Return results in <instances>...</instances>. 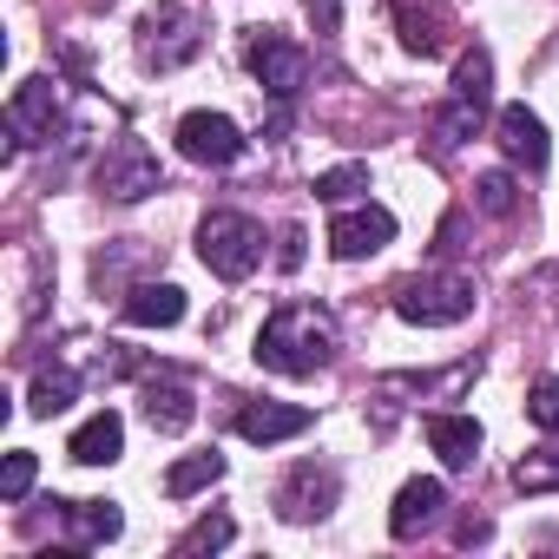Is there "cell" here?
<instances>
[{"instance_id": "cell-11", "label": "cell", "mask_w": 559, "mask_h": 559, "mask_svg": "<svg viewBox=\"0 0 559 559\" xmlns=\"http://www.w3.org/2000/svg\"><path fill=\"white\" fill-rule=\"evenodd\" d=\"M441 507H448V487H441L435 474H415V480L395 493V507H389V533H395V539H421V533L441 520Z\"/></svg>"}, {"instance_id": "cell-20", "label": "cell", "mask_w": 559, "mask_h": 559, "mask_svg": "<svg viewBox=\"0 0 559 559\" xmlns=\"http://www.w3.org/2000/svg\"><path fill=\"white\" fill-rule=\"evenodd\" d=\"M73 395H80V376H73V369H40L34 389H27V408H34L40 421H53V415L73 408Z\"/></svg>"}, {"instance_id": "cell-3", "label": "cell", "mask_w": 559, "mask_h": 559, "mask_svg": "<svg viewBox=\"0 0 559 559\" xmlns=\"http://www.w3.org/2000/svg\"><path fill=\"white\" fill-rule=\"evenodd\" d=\"M198 257L211 276H224V284H243V276L263 263V224L243 217V211H211L198 224Z\"/></svg>"}, {"instance_id": "cell-26", "label": "cell", "mask_w": 559, "mask_h": 559, "mask_svg": "<svg viewBox=\"0 0 559 559\" xmlns=\"http://www.w3.org/2000/svg\"><path fill=\"white\" fill-rule=\"evenodd\" d=\"M474 126H480V106L474 99H448L435 112V145H461V139H474Z\"/></svg>"}, {"instance_id": "cell-30", "label": "cell", "mask_w": 559, "mask_h": 559, "mask_svg": "<svg viewBox=\"0 0 559 559\" xmlns=\"http://www.w3.org/2000/svg\"><path fill=\"white\" fill-rule=\"evenodd\" d=\"M304 14H310L317 34H336L343 27V0H304Z\"/></svg>"}, {"instance_id": "cell-2", "label": "cell", "mask_w": 559, "mask_h": 559, "mask_svg": "<svg viewBox=\"0 0 559 559\" xmlns=\"http://www.w3.org/2000/svg\"><path fill=\"white\" fill-rule=\"evenodd\" d=\"M395 317L415 323V330H448V323H467L474 317V276L461 270H421L395 290Z\"/></svg>"}, {"instance_id": "cell-18", "label": "cell", "mask_w": 559, "mask_h": 559, "mask_svg": "<svg viewBox=\"0 0 559 559\" xmlns=\"http://www.w3.org/2000/svg\"><path fill=\"white\" fill-rule=\"evenodd\" d=\"M145 421H152V435H185L198 421L191 389L185 382H145Z\"/></svg>"}, {"instance_id": "cell-23", "label": "cell", "mask_w": 559, "mask_h": 559, "mask_svg": "<svg viewBox=\"0 0 559 559\" xmlns=\"http://www.w3.org/2000/svg\"><path fill=\"white\" fill-rule=\"evenodd\" d=\"M362 191H369V165H356V158L317 171V198H323V204H356Z\"/></svg>"}, {"instance_id": "cell-16", "label": "cell", "mask_w": 559, "mask_h": 559, "mask_svg": "<svg viewBox=\"0 0 559 559\" xmlns=\"http://www.w3.org/2000/svg\"><path fill=\"white\" fill-rule=\"evenodd\" d=\"M119 317H126L132 330H171V323L185 317V290H178V284H139V290L119 304Z\"/></svg>"}, {"instance_id": "cell-12", "label": "cell", "mask_w": 559, "mask_h": 559, "mask_svg": "<svg viewBox=\"0 0 559 559\" xmlns=\"http://www.w3.org/2000/svg\"><path fill=\"white\" fill-rule=\"evenodd\" d=\"M395 34H402V47H408V53L435 60V53L448 47L454 21H448V8H441V0H395Z\"/></svg>"}, {"instance_id": "cell-6", "label": "cell", "mask_w": 559, "mask_h": 559, "mask_svg": "<svg viewBox=\"0 0 559 559\" xmlns=\"http://www.w3.org/2000/svg\"><path fill=\"white\" fill-rule=\"evenodd\" d=\"M93 178H99V191H106L112 204H139V198L158 191V158H152L145 139H112Z\"/></svg>"}, {"instance_id": "cell-14", "label": "cell", "mask_w": 559, "mask_h": 559, "mask_svg": "<svg viewBox=\"0 0 559 559\" xmlns=\"http://www.w3.org/2000/svg\"><path fill=\"white\" fill-rule=\"evenodd\" d=\"M493 139H500V152H507L513 165H526V171H539V165L552 158V145H546V126H539V112H526V106H500V119H493Z\"/></svg>"}, {"instance_id": "cell-22", "label": "cell", "mask_w": 559, "mask_h": 559, "mask_svg": "<svg viewBox=\"0 0 559 559\" xmlns=\"http://www.w3.org/2000/svg\"><path fill=\"white\" fill-rule=\"evenodd\" d=\"M487 93H493V53H487V47H467V53L454 60V99L487 106Z\"/></svg>"}, {"instance_id": "cell-25", "label": "cell", "mask_w": 559, "mask_h": 559, "mask_svg": "<svg viewBox=\"0 0 559 559\" xmlns=\"http://www.w3.org/2000/svg\"><path fill=\"white\" fill-rule=\"evenodd\" d=\"M237 539V526L224 520V513H204L198 526H185V539H178V559H198V552H224Z\"/></svg>"}, {"instance_id": "cell-17", "label": "cell", "mask_w": 559, "mask_h": 559, "mask_svg": "<svg viewBox=\"0 0 559 559\" xmlns=\"http://www.w3.org/2000/svg\"><path fill=\"white\" fill-rule=\"evenodd\" d=\"M480 421L474 415H428V448L448 461V467H474L480 461Z\"/></svg>"}, {"instance_id": "cell-9", "label": "cell", "mask_w": 559, "mask_h": 559, "mask_svg": "<svg viewBox=\"0 0 559 559\" xmlns=\"http://www.w3.org/2000/svg\"><path fill=\"white\" fill-rule=\"evenodd\" d=\"M178 152L191 165H237L243 158V132L224 112H185L178 119Z\"/></svg>"}, {"instance_id": "cell-1", "label": "cell", "mask_w": 559, "mask_h": 559, "mask_svg": "<svg viewBox=\"0 0 559 559\" xmlns=\"http://www.w3.org/2000/svg\"><path fill=\"white\" fill-rule=\"evenodd\" d=\"M257 362L270 376H317L336 362V317L317 310V304H284V310H270V323L257 330Z\"/></svg>"}, {"instance_id": "cell-5", "label": "cell", "mask_w": 559, "mask_h": 559, "mask_svg": "<svg viewBox=\"0 0 559 559\" xmlns=\"http://www.w3.org/2000/svg\"><path fill=\"white\" fill-rule=\"evenodd\" d=\"M243 60H250V73H257V86L270 93V99H297L304 86H310V53L297 47V40H284V34H250V47H243Z\"/></svg>"}, {"instance_id": "cell-8", "label": "cell", "mask_w": 559, "mask_h": 559, "mask_svg": "<svg viewBox=\"0 0 559 559\" xmlns=\"http://www.w3.org/2000/svg\"><path fill=\"white\" fill-rule=\"evenodd\" d=\"M336 493H343L336 467L304 461V467H290V480H284V487H276V513H284L290 526H310V520H323V513L336 507Z\"/></svg>"}, {"instance_id": "cell-29", "label": "cell", "mask_w": 559, "mask_h": 559, "mask_svg": "<svg viewBox=\"0 0 559 559\" xmlns=\"http://www.w3.org/2000/svg\"><path fill=\"white\" fill-rule=\"evenodd\" d=\"M526 415H533L546 435H559V376H539V382H533V395H526Z\"/></svg>"}, {"instance_id": "cell-27", "label": "cell", "mask_w": 559, "mask_h": 559, "mask_svg": "<svg viewBox=\"0 0 559 559\" xmlns=\"http://www.w3.org/2000/svg\"><path fill=\"white\" fill-rule=\"evenodd\" d=\"M474 204H480L487 217H513V211H520V185H513L507 171H487V178L474 185Z\"/></svg>"}, {"instance_id": "cell-24", "label": "cell", "mask_w": 559, "mask_h": 559, "mask_svg": "<svg viewBox=\"0 0 559 559\" xmlns=\"http://www.w3.org/2000/svg\"><path fill=\"white\" fill-rule=\"evenodd\" d=\"M513 487H520V493H546V487H559V435H552L546 448H533V454L513 467Z\"/></svg>"}, {"instance_id": "cell-10", "label": "cell", "mask_w": 559, "mask_h": 559, "mask_svg": "<svg viewBox=\"0 0 559 559\" xmlns=\"http://www.w3.org/2000/svg\"><path fill=\"white\" fill-rule=\"evenodd\" d=\"M53 126H60V93H53V80H21L14 99H8V139H14V152L53 139Z\"/></svg>"}, {"instance_id": "cell-7", "label": "cell", "mask_w": 559, "mask_h": 559, "mask_svg": "<svg viewBox=\"0 0 559 559\" xmlns=\"http://www.w3.org/2000/svg\"><path fill=\"white\" fill-rule=\"evenodd\" d=\"M395 243V217L382 211V204H336V217H330V250L343 257V263H362V257H376V250H389Z\"/></svg>"}, {"instance_id": "cell-13", "label": "cell", "mask_w": 559, "mask_h": 559, "mask_svg": "<svg viewBox=\"0 0 559 559\" xmlns=\"http://www.w3.org/2000/svg\"><path fill=\"white\" fill-rule=\"evenodd\" d=\"M304 428H310V408H290V402H243V408H237V435L257 441V448L297 441Z\"/></svg>"}, {"instance_id": "cell-31", "label": "cell", "mask_w": 559, "mask_h": 559, "mask_svg": "<svg viewBox=\"0 0 559 559\" xmlns=\"http://www.w3.org/2000/svg\"><path fill=\"white\" fill-rule=\"evenodd\" d=\"M276 263H284V270L304 263V230H284V250H276Z\"/></svg>"}, {"instance_id": "cell-19", "label": "cell", "mask_w": 559, "mask_h": 559, "mask_svg": "<svg viewBox=\"0 0 559 559\" xmlns=\"http://www.w3.org/2000/svg\"><path fill=\"white\" fill-rule=\"evenodd\" d=\"M67 539L73 546H106V539H119V526H126V513L112 507V500H67Z\"/></svg>"}, {"instance_id": "cell-28", "label": "cell", "mask_w": 559, "mask_h": 559, "mask_svg": "<svg viewBox=\"0 0 559 559\" xmlns=\"http://www.w3.org/2000/svg\"><path fill=\"white\" fill-rule=\"evenodd\" d=\"M34 474H40V461L27 448H14L8 461H0V500H27L34 493Z\"/></svg>"}, {"instance_id": "cell-15", "label": "cell", "mask_w": 559, "mask_h": 559, "mask_svg": "<svg viewBox=\"0 0 559 559\" xmlns=\"http://www.w3.org/2000/svg\"><path fill=\"white\" fill-rule=\"evenodd\" d=\"M67 454H73L80 467H112V461L126 454V421H119L112 408H99V415H86V421L73 428V441H67Z\"/></svg>"}, {"instance_id": "cell-4", "label": "cell", "mask_w": 559, "mask_h": 559, "mask_svg": "<svg viewBox=\"0 0 559 559\" xmlns=\"http://www.w3.org/2000/svg\"><path fill=\"white\" fill-rule=\"evenodd\" d=\"M139 53H145V67H158V73L198 60V53H204V21L185 8V0H158V8L139 21Z\"/></svg>"}, {"instance_id": "cell-21", "label": "cell", "mask_w": 559, "mask_h": 559, "mask_svg": "<svg viewBox=\"0 0 559 559\" xmlns=\"http://www.w3.org/2000/svg\"><path fill=\"white\" fill-rule=\"evenodd\" d=\"M211 480H224V454H185V461L165 467V493H171V500H191V493H204Z\"/></svg>"}]
</instances>
